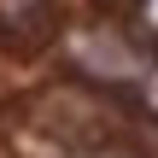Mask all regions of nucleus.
Wrapping results in <instances>:
<instances>
[{
	"label": "nucleus",
	"instance_id": "f257e3e1",
	"mask_svg": "<svg viewBox=\"0 0 158 158\" xmlns=\"http://www.w3.org/2000/svg\"><path fill=\"white\" fill-rule=\"evenodd\" d=\"M76 59H82L94 76H135V70H141V53H135L129 41L106 35V29H88V35H76Z\"/></svg>",
	"mask_w": 158,
	"mask_h": 158
},
{
	"label": "nucleus",
	"instance_id": "f03ea898",
	"mask_svg": "<svg viewBox=\"0 0 158 158\" xmlns=\"http://www.w3.org/2000/svg\"><path fill=\"white\" fill-rule=\"evenodd\" d=\"M141 23H147V29L158 35V0H147V6H141Z\"/></svg>",
	"mask_w": 158,
	"mask_h": 158
},
{
	"label": "nucleus",
	"instance_id": "7ed1b4c3",
	"mask_svg": "<svg viewBox=\"0 0 158 158\" xmlns=\"http://www.w3.org/2000/svg\"><path fill=\"white\" fill-rule=\"evenodd\" d=\"M147 111H158V70L147 76Z\"/></svg>",
	"mask_w": 158,
	"mask_h": 158
}]
</instances>
